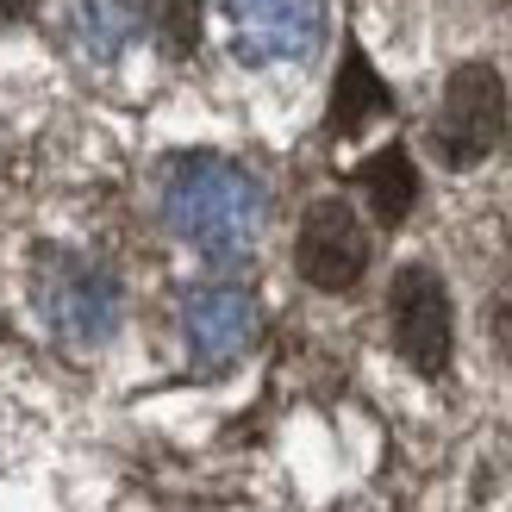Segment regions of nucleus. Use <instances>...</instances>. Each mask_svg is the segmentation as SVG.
<instances>
[{"mask_svg": "<svg viewBox=\"0 0 512 512\" xmlns=\"http://www.w3.org/2000/svg\"><path fill=\"white\" fill-rule=\"evenodd\" d=\"M356 188L369 194V213L381 225H400L406 213L419 207V169H413V157H406L400 144H381L375 157L356 169Z\"/></svg>", "mask_w": 512, "mask_h": 512, "instance_id": "9", "label": "nucleus"}, {"mask_svg": "<svg viewBox=\"0 0 512 512\" xmlns=\"http://www.w3.org/2000/svg\"><path fill=\"white\" fill-rule=\"evenodd\" d=\"M494 344H500V356L512 363V300H500V313H494Z\"/></svg>", "mask_w": 512, "mask_h": 512, "instance_id": "12", "label": "nucleus"}, {"mask_svg": "<svg viewBox=\"0 0 512 512\" xmlns=\"http://www.w3.org/2000/svg\"><path fill=\"white\" fill-rule=\"evenodd\" d=\"M69 32H75V44H82L94 63H113L119 50L138 44L144 7H138V0H82V7L69 13Z\"/></svg>", "mask_w": 512, "mask_h": 512, "instance_id": "10", "label": "nucleus"}, {"mask_svg": "<svg viewBox=\"0 0 512 512\" xmlns=\"http://www.w3.org/2000/svg\"><path fill=\"white\" fill-rule=\"evenodd\" d=\"M388 113H394L388 82H381L375 63L363 57V44H344L338 82H331V119H325V132L331 138H356L369 119H388Z\"/></svg>", "mask_w": 512, "mask_h": 512, "instance_id": "8", "label": "nucleus"}, {"mask_svg": "<svg viewBox=\"0 0 512 512\" xmlns=\"http://www.w3.org/2000/svg\"><path fill=\"white\" fill-rule=\"evenodd\" d=\"M32 294H38L44 325L57 331L69 350H100L119 331V313H125V294H119L113 269H100L75 250H44L38 256Z\"/></svg>", "mask_w": 512, "mask_h": 512, "instance_id": "2", "label": "nucleus"}, {"mask_svg": "<svg viewBox=\"0 0 512 512\" xmlns=\"http://www.w3.org/2000/svg\"><path fill=\"white\" fill-rule=\"evenodd\" d=\"M32 13V0H0V25H13V19H25Z\"/></svg>", "mask_w": 512, "mask_h": 512, "instance_id": "13", "label": "nucleus"}, {"mask_svg": "<svg viewBox=\"0 0 512 512\" xmlns=\"http://www.w3.org/2000/svg\"><path fill=\"white\" fill-rule=\"evenodd\" d=\"M163 219H169V232L182 244H194L200 256L238 263V256H250L256 238H263L269 194L250 169L225 163V157H182L169 169V188H163Z\"/></svg>", "mask_w": 512, "mask_h": 512, "instance_id": "1", "label": "nucleus"}, {"mask_svg": "<svg viewBox=\"0 0 512 512\" xmlns=\"http://www.w3.org/2000/svg\"><path fill=\"white\" fill-rule=\"evenodd\" d=\"M256 331H263V313L232 281H200L182 294V338L200 369H232L256 344Z\"/></svg>", "mask_w": 512, "mask_h": 512, "instance_id": "7", "label": "nucleus"}, {"mask_svg": "<svg viewBox=\"0 0 512 512\" xmlns=\"http://www.w3.org/2000/svg\"><path fill=\"white\" fill-rule=\"evenodd\" d=\"M506 138V82L494 63H463L444 82L438 119H431V150L444 169H475L481 157H494Z\"/></svg>", "mask_w": 512, "mask_h": 512, "instance_id": "3", "label": "nucleus"}, {"mask_svg": "<svg viewBox=\"0 0 512 512\" xmlns=\"http://www.w3.org/2000/svg\"><path fill=\"white\" fill-rule=\"evenodd\" d=\"M388 331H394V350L419 375H444L450 369L456 325H450V288L438 281V269L406 263L394 275V288H388Z\"/></svg>", "mask_w": 512, "mask_h": 512, "instance_id": "4", "label": "nucleus"}, {"mask_svg": "<svg viewBox=\"0 0 512 512\" xmlns=\"http://www.w3.org/2000/svg\"><path fill=\"white\" fill-rule=\"evenodd\" d=\"M194 38H200L194 7H188V0H169V7H163V44L169 50H194Z\"/></svg>", "mask_w": 512, "mask_h": 512, "instance_id": "11", "label": "nucleus"}, {"mask_svg": "<svg viewBox=\"0 0 512 512\" xmlns=\"http://www.w3.org/2000/svg\"><path fill=\"white\" fill-rule=\"evenodd\" d=\"M294 269L319 294H350L369 269V225L350 200H313L294 238Z\"/></svg>", "mask_w": 512, "mask_h": 512, "instance_id": "5", "label": "nucleus"}, {"mask_svg": "<svg viewBox=\"0 0 512 512\" xmlns=\"http://www.w3.org/2000/svg\"><path fill=\"white\" fill-rule=\"evenodd\" d=\"M244 63H306L325 38V0H219Z\"/></svg>", "mask_w": 512, "mask_h": 512, "instance_id": "6", "label": "nucleus"}]
</instances>
